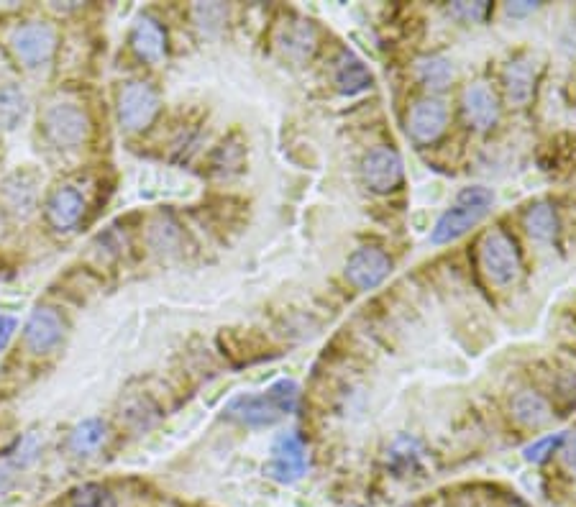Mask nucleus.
Returning a JSON list of instances; mask_svg holds the SVG:
<instances>
[{"mask_svg": "<svg viewBox=\"0 0 576 507\" xmlns=\"http://www.w3.org/2000/svg\"><path fill=\"white\" fill-rule=\"evenodd\" d=\"M297 408H300V385L292 379H280L262 395L231 397L223 413L246 428H269Z\"/></svg>", "mask_w": 576, "mask_h": 507, "instance_id": "1", "label": "nucleus"}, {"mask_svg": "<svg viewBox=\"0 0 576 507\" xmlns=\"http://www.w3.org/2000/svg\"><path fill=\"white\" fill-rule=\"evenodd\" d=\"M41 131L57 149H80L90 139V116L82 105L72 100L52 103L41 116Z\"/></svg>", "mask_w": 576, "mask_h": 507, "instance_id": "2", "label": "nucleus"}, {"mask_svg": "<svg viewBox=\"0 0 576 507\" xmlns=\"http://www.w3.org/2000/svg\"><path fill=\"white\" fill-rule=\"evenodd\" d=\"M479 264H482L487 280L497 287L515 285L523 274L518 244L500 228L487 231L484 239L479 241Z\"/></svg>", "mask_w": 576, "mask_h": 507, "instance_id": "3", "label": "nucleus"}, {"mask_svg": "<svg viewBox=\"0 0 576 507\" xmlns=\"http://www.w3.org/2000/svg\"><path fill=\"white\" fill-rule=\"evenodd\" d=\"M11 52L24 67H44L57 52V31L47 21H26L11 34Z\"/></svg>", "mask_w": 576, "mask_h": 507, "instance_id": "4", "label": "nucleus"}, {"mask_svg": "<svg viewBox=\"0 0 576 507\" xmlns=\"http://www.w3.org/2000/svg\"><path fill=\"white\" fill-rule=\"evenodd\" d=\"M264 472L280 484H295L297 479H303L308 472V449L303 436L297 431H287L274 438Z\"/></svg>", "mask_w": 576, "mask_h": 507, "instance_id": "5", "label": "nucleus"}, {"mask_svg": "<svg viewBox=\"0 0 576 507\" xmlns=\"http://www.w3.org/2000/svg\"><path fill=\"white\" fill-rule=\"evenodd\" d=\"M159 113V93L144 80L126 82L118 93V121L126 131H144Z\"/></svg>", "mask_w": 576, "mask_h": 507, "instance_id": "6", "label": "nucleus"}, {"mask_svg": "<svg viewBox=\"0 0 576 507\" xmlns=\"http://www.w3.org/2000/svg\"><path fill=\"white\" fill-rule=\"evenodd\" d=\"M361 177L374 193H392L402 185L405 177V164L402 157L390 146H377L361 159Z\"/></svg>", "mask_w": 576, "mask_h": 507, "instance_id": "7", "label": "nucleus"}, {"mask_svg": "<svg viewBox=\"0 0 576 507\" xmlns=\"http://www.w3.org/2000/svg\"><path fill=\"white\" fill-rule=\"evenodd\" d=\"M64 331H67V326H64L62 315L54 308L39 305L36 310H31L29 321L24 326V344L31 354L44 356L62 344Z\"/></svg>", "mask_w": 576, "mask_h": 507, "instance_id": "8", "label": "nucleus"}, {"mask_svg": "<svg viewBox=\"0 0 576 507\" xmlns=\"http://www.w3.org/2000/svg\"><path fill=\"white\" fill-rule=\"evenodd\" d=\"M392 272V259L377 246H361L346 262V280L356 287V290H374L382 285Z\"/></svg>", "mask_w": 576, "mask_h": 507, "instance_id": "9", "label": "nucleus"}, {"mask_svg": "<svg viewBox=\"0 0 576 507\" xmlns=\"http://www.w3.org/2000/svg\"><path fill=\"white\" fill-rule=\"evenodd\" d=\"M44 216H47L49 226L59 234L75 231L85 216V195L80 193V187L70 185V182L54 187L47 203H44Z\"/></svg>", "mask_w": 576, "mask_h": 507, "instance_id": "10", "label": "nucleus"}, {"mask_svg": "<svg viewBox=\"0 0 576 507\" xmlns=\"http://www.w3.org/2000/svg\"><path fill=\"white\" fill-rule=\"evenodd\" d=\"M448 126V108L438 98H423L410 108L408 134L418 144H433L443 136Z\"/></svg>", "mask_w": 576, "mask_h": 507, "instance_id": "11", "label": "nucleus"}, {"mask_svg": "<svg viewBox=\"0 0 576 507\" xmlns=\"http://www.w3.org/2000/svg\"><path fill=\"white\" fill-rule=\"evenodd\" d=\"M128 44L134 49L136 57L146 65H159L167 57V29L159 24L157 18L144 13L134 21L131 34H128Z\"/></svg>", "mask_w": 576, "mask_h": 507, "instance_id": "12", "label": "nucleus"}, {"mask_svg": "<svg viewBox=\"0 0 576 507\" xmlns=\"http://www.w3.org/2000/svg\"><path fill=\"white\" fill-rule=\"evenodd\" d=\"M487 208H477V205H466V203H456L454 208L446 210L441 218L436 221L431 231V244L443 246L451 244V241L461 239L466 231H472L484 216H487Z\"/></svg>", "mask_w": 576, "mask_h": 507, "instance_id": "13", "label": "nucleus"}, {"mask_svg": "<svg viewBox=\"0 0 576 507\" xmlns=\"http://www.w3.org/2000/svg\"><path fill=\"white\" fill-rule=\"evenodd\" d=\"M461 105H464L466 121L472 123L477 131H489L500 118V103H497V95L492 93L489 85L484 82H474L461 95Z\"/></svg>", "mask_w": 576, "mask_h": 507, "instance_id": "14", "label": "nucleus"}, {"mask_svg": "<svg viewBox=\"0 0 576 507\" xmlns=\"http://www.w3.org/2000/svg\"><path fill=\"white\" fill-rule=\"evenodd\" d=\"M536 72L538 65L536 59L530 54H520L505 67L502 72V82H505L507 98L515 105H525L533 98V88H536Z\"/></svg>", "mask_w": 576, "mask_h": 507, "instance_id": "15", "label": "nucleus"}, {"mask_svg": "<svg viewBox=\"0 0 576 507\" xmlns=\"http://www.w3.org/2000/svg\"><path fill=\"white\" fill-rule=\"evenodd\" d=\"M512 418L525 428H543L551 423L553 410L541 392L520 390L512 397Z\"/></svg>", "mask_w": 576, "mask_h": 507, "instance_id": "16", "label": "nucleus"}, {"mask_svg": "<svg viewBox=\"0 0 576 507\" xmlns=\"http://www.w3.org/2000/svg\"><path fill=\"white\" fill-rule=\"evenodd\" d=\"M333 80H336L338 90L344 95L367 93L374 82L369 67L351 52L341 54V59L336 62V75H333Z\"/></svg>", "mask_w": 576, "mask_h": 507, "instance_id": "17", "label": "nucleus"}, {"mask_svg": "<svg viewBox=\"0 0 576 507\" xmlns=\"http://www.w3.org/2000/svg\"><path fill=\"white\" fill-rule=\"evenodd\" d=\"M105 441H108V428H105L103 420L85 418L82 423H77V426L72 428L67 446H70L72 454L82 459V456L98 454V451L105 446Z\"/></svg>", "mask_w": 576, "mask_h": 507, "instance_id": "18", "label": "nucleus"}, {"mask_svg": "<svg viewBox=\"0 0 576 507\" xmlns=\"http://www.w3.org/2000/svg\"><path fill=\"white\" fill-rule=\"evenodd\" d=\"M0 193H3V200H6L8 208L21 213V216H29L36 205L34 175H29V172H13V175L3 182Z\"/></svg>", "mask_w": 576, "mask_h": 507, "instance_id": "19", "label": "nucleus"}, {"mask_svg": "<svg viewBox=\"0 0 576 507\" xmlns=\"http://www.w3.org/2000/svg\"><path fill=\"white\" fill-rule=\"evenodd\" d=\"M29 111V98H26L21 85H0V131H16L24 123Z\"/></svg>", "mask_w": 576, "mask_h": 507, "instance_id": "20", "label": "nucleus"}, {"mask_svg": "<svg viewBox=\"0 0 576 507\" xmlns=\"http://www.w3.org/2000/svg\"><path fill=\"white\" fill-rule=\"evenodd\" d=\"M415 77L423 88L428 90H446L454 82V65L451 59L441 57V54H431V57H420L415 62Z\"/></svg>", "mask_w": 576, "mask_h": 507, "instance_id": "21", "label": "nucleus"}, {"mask_svg": "<svg viewBox=\"0 0 576 507\" xmlns=\"http://www.w3.org/2000/svg\"><path fill=\"white\" fill-rule=\"evenodd\" d=\"M280 49L290 59L303 62V59H308L315 49V29L308 24V21H292V24H287L285 29H282Z\"/></svg>", "mask_w": 576, "mask_h": 507, "instance_id": "22", "label": "nucleus"}, {"mask_svg": "<svg viewBox=\"0 0 576 507\" xmlns=\"http://www.w3.org/2000/svg\"><path fill=\"white\" fill-rule=\"evenodd\" d=\"M523 223L530 239L543 241V244H548V241L559 236V218H556V210L548 203L530 205V208L525 210Z\"/></svg>", "mask_w": 576, "mask_h": 507, "instance_id": "23", "label": "nucleus"}, {"mask_svg": "<svg viewBox=\"0 0 576 507\" xmlns=\"http://www.w3.org/2000/svg\"><path fill=\"white\" fill-rule=\"evenodd\" d=\"M41 454V438L39 433H26V436H21L16 441V446H13L11 451H8L6 459L11 461L13 469H29L31 464H34L36 459H39Z\"/></svg>", "mask_w": 576, "mask_h": 507, "instance_id": "24", "label": "nucleus"}, {"mask_svg": "<svg viewBox=\"0 0 576 507\" xmlns=\"http://www.w3.org/2000/svg\"><path fill=\"white\" fill-rule=\"evenodd\" d=\"M226 16L228 11L218 6V3H203V6L192 8V18H195L198 29L205 31V34H216L223 26V21H226Z\"/></svg>", "mask_w": 576, "mask_h": 507, "instance_id": "25", "label": "nucleus"}, {"mask_svg": "<svg viewBox=\"0 0 576 507\" xmlns=\"http://www.w3.org/2000/svg\"><path fill=\"white\" fill-rule=\"evenodd\" d=\"M72 507H113V497L100 484H85L72 495Z\"/></svg>", "mask_w": 576, "mask_h": 507, "instance_id": "26", "label": "nucleus"}, {"mask_svg": "<svg viewBox=\"0 0 576 507\" xmlns=\"http://www.w3.org/2000/svg\"><path fill=\"white\" fill-rule=\"evenodd\" d=\"M561 443H564V433H553V436L538 438V441H533L530 446H525L523 454L525 459L533 461V464H541V461H546L553 451L559 449Z\"/></svg>", "mask_w": 576, "mask_h": 507, "instance_id": "27", "label": "nucleus"}, {"mask_svg": "<svg viewBox=\"0 0 576 507\" xmlns=\"http://www.w3.org/2000/svg\"><path fill=\"white\" fill-rule=\"evenodd\" d=\"M487 11V3H454V6H448V13L459 18L461 24H479V21H484Z\"/></svg>", "mask_w": 576, "mask_h": 507, "instance_id": "28", "label": "nucleus"}, {"mask_svg": "<svg viewBox=\"0 0 576 507\" xmlns=\"http://www.w3.org/2000/svg\"><path fill=\"white\" fill-rule=\"evenodd\" d=\"M561 461L571 474H576V431L564 433V443H561Z\"/></svg>", "mask_w": 576, "mask_h": 507, "instance_id": "29", "label": "nucleus"}, {"mask_svg": "<svg viewBox=\"0 0 576 507\" xmlns=\"http://www.w3.org/2000/svg\"><path fill=\"white\" fill-rule=\"evenodd\" d=\"M18 328V321L13 318V315H0V354L8 349V344H11L13 333H16Z\"/></svg>", "mask_w": 576, "mask_h": 507, "instance_id": "30", "label": "nucleus"}, {"mask_svg": "<svg viewBox=\"0 0 576 507\" xmlns=\"http://www.w3.org/2000/svg\"><path fill=\"white\" fill-rule=\"evenodd\" d=\"M16 472H18V469H13L11 461H8V459L0 461V495L11 490L13 482H16Z\"/></svg>", "mask_w": 576, "mask_h": 507, "instance_id": "31", "label": "nucleus"}, {"mask_svg": "<svg viewBox=\"0 0 576 507\" xmlns=\"http://www.w3.org/2000/svg\"><path fill=\"white\" fill-rule=\"evenodd\" d=\"M536 8V3H510L507 13H510V16H525V13H533Z\"/></svg>", "mask_w": 576, "mask_h": 507, "instance_id": "32", "label": "nucleus"}]
</instances>
